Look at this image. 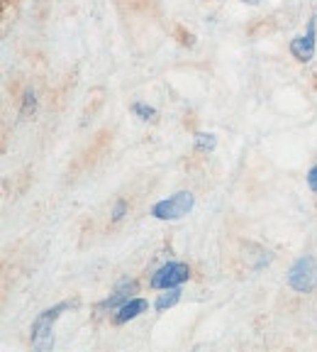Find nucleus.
Segmentation results:
<instances>
[{
  "instance_id": "6e6552de",
  "label": "nucleus",
  "mask_w": 317,
  "mask_h": 352,
  "mask_svg": "<svg viewBox=\"0 0 317 352\" xmlns=\"http://www.w3.org/2000/svg\"><path fill=\"white\" fill-rule=\"evenodd\" d=\"M180 289L178 286H174V289H166V294H161V296L156 298V303H154V308H156L158 314H164L166 308H174L176 303L180 301Z\"/></svg>"
},
{
  "instance_id": "1a4fd4ad",
  "label": "nucleus",
  "mask_w": 317,
  "mask_h": 352,
  "mask_svg": "<svg viewBox=\"0 0 317 352\" xmlns=\"http://www.w3.org/2000/svg\"><path fill=\"white\" fill-rule=\"evenodd\" d=\"M215 144H218V140H215V135H210V132H198L196 135V149L198 152H213Z\"/></svg>"
},
{
  "instance_id": "9b49d317",
  "label": "nucleus",
  "mask_w": 317,
  "mask_h": 352,
  "mask_svg": "<svg viewBox=\"0 0 317 352\" xmlns=\"http://www.w3.org/2000/svg\"><path fill=\"white\" fill-rule=\"evenodd\" d=\"M125 213H127V204H125V201H117L115 208H113V220H115V223H120V220L125 218Z\"/></svg>"
},
{
  "instance_id": "9d476101",
  "label": "nucleus",
  "mask_w": 317,
  "mask_h": 352,
  "mask_svg": "<svg viewBox=\"0 0 317 352\" xmlns=\"http://www.w3.org/2000/svg\"><path fill=\"white\" fill-rule=\"evenodd\" d=\"M132 113L139 118V120H154L156 118V108H152V105L142 103V100H137V103H132Z\"/></svg>"
},
{
  "instance_id": "0eeeda50",
  "label": "nucleus",
  "mask_w": 317,
  "mask_h": 352,
  "mask_svg": "<svg viewBox=\"0 0 317 352\" xmlns=\"http://www.w3.org/2000/svg\"><path fill=\"white\" fill-rule=\"evenodd\" d=\"M134 292H137V284H134V281H122V284L117 286V292L100 303V311H115V308H120L125 301H130Z\"/></svg>"
},
{
  "instance_id": "423d86ee",
  "label": "nucleus",
  "mask_w": 317,
  "mask_h": 352,
  "mask_svg": "<svg viewBox=\"0 0 317 352\" xmlns=\"http://www.w3.org/2000/svg\"><path fill=\"white\" fill-rule=\"evenodd\" d=\"M149 308V303L144 301V298H130V301H125L120 308H117V314H115V323H130V320L139 318V316L144 314Z\"/></svg>"
},
{
  "instance_id": "f8f14e48",
  "label": "nucleus",
  "mask_w": 317,
  "mask_h": 352,
  "mask_svg": "<svg viewBox=\"0 0 317 352\" xmlns=\"http://www.w3.org/2000/svg\"><path fill=\"white\" fill-rule=\"evenodd\" d=\"M307 186H310V188H312V191H315V193H317V164H315V166H312V169H310V171H307Z\"/></svg>"
},
{
  "instance_id": "f257e3e1",
  "label": "nucleus",
  "mask_w": 317,
  "mask_h": 352,
  "mask_svg": "<svg viewBox=\"0 0 317 352\" xmlns=\"http://www.w3.org/2000/svg\"><path fill=\"white\" fill-rule=\"evenodd\" d=\"M66 308H69V303H59V306L42 311V314L34 318L32 336H30L34 350L47 352V350H51V347H54V323L59 320V316L64 314Z\"/></svg>"
},
{
  "instance_id": "f03ea898",
  "label": "nucleus",
  "mask_w": 317,
  "mask_h": 352,
  "mask_svg": "<svg viewBox=\"0 0 317 352\" xmlns=\"http://www.w3.org/2000/svg\"><path fill=\"white\" fill-rule=\"evenodd\" d=\"M193 206H196V198H193V193L191 191H178V193H174V196H169V198H164V201L154 204L152 215L156 220H180V218H186V215L191 213Z\"/></svg>"
},
{
  "instance_id": "ddd939ff",
  "label": "nucleus",
  "mask_w": 317,
  "mask_h": 352,
  "mask_svg": "<svg viewBox=\"0 0 317 352\" xmlns=\"http://www.w3.org/2000/svg\"><path fill=\"white\" fill-rule=\"evenodd\" d=\"M30 108L34 110V94H32V91H27V94H25V110H30Z\"/></svg>"
},
{
  "instance_id": "20e7f679",
  "label": "nucleus",
  "mask_w": 317,
  "mask_h": 352,
  "mask_svg": "<svg viewBox=\"0 0 317 352\" xmlns=\"http://www.w3.org/2000/svg\"><path fill=\"white\" fill-rule=\"evenodd\" d=\"M191 279V270L188 264L183 262H166L164 267H158L152 276V286L154 289H174V286H180L183 281Z\"/></svg>"
},
{
  "instance_id": "39448f33",
  "label": "nucleus",
  "mask_w": 317,
  "mask_h": 352,
  "mask_svg": "<svg viewBox=\"0 0 317 352\" xmlns=\"http://www.w3.org/2000/svg\"><path fill=\"white\" fill-rule=\"evenodd\" d=\"M315 28H317L315 17H310L305 34H298V37L293 39V42H290V54L296 56L298 61H303V64H307V61H310L312 56H315V44H317Z\"/></svg>"
},
{
  "instance_id": "4468645a",
  "label": "nucleus",
  "mask_w": 317,
  "mask_h": 352,
  "mask_svg": "<svg viewBox=\"0 0 317 352\" xmlns=\"http://www.w3.org/2000/svg\"><path fill=\"white\" fill-rule=\"evenodd\" d=\"M244 3H252V6H257V3H261V0H244Z\"/></svg>"
},
{
  "instance_id": "7ed1b4c3",
  "label": "nucleus",
  "mask_w": 317,
  "mask_h": 352,
  "mask_svg": "<svg viewBox=\"0 0 317 352\" xmlns=\"http://www.w3.org/2000/svg\"><path fill=\"white\" fill-rule=\"evenodd\" d=\"M288 286L298 294H310L317 286V259L305 254L288 272Z\"/></svg>"
}]
</instances>
